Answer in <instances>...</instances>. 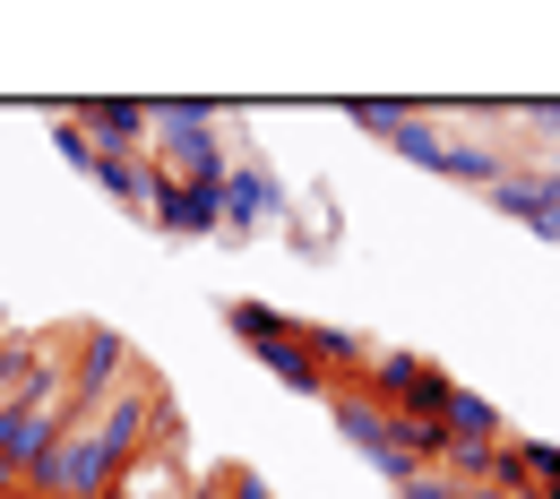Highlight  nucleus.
<instances>
[{"label": "nucleus", "instance_id": "nucleus-1", "mask_svg": "<svg viewBox=\"0 0 560 499\" xmlns=\"http://www.w3.org/2000/svg\"><path fill=\"white\" fill-rule=\"evenodd\" d=\"M147 164L164 181H199V190H224V173H233L208 104H147Z\"/></svg>", "mask_w": 560, "mask_h": 499}, {"label": "nucleus", "instance_id": "nucleus-2", "mask_svg": "<svg viewBox=\"0 0 560 499\" xmlns=\"http://www.w3.org/2000/svg\"><path fill=\"white\" fill-rule=\"evenodd\" d=\"M224 328L242 336V354L259 361V370H277L293 396H319V405L337 396V379L302 354V319H284V310H268V301H233V310H224Z\"/></svg>", "mask_w": 560, "mask_h": 499}, {"label": "nucleus", "instance_id": "nucleus-3", "mask_svg": "<svg viewBox=\"0 0 560 499\" xmlns=\"http://www.w3.org/2000/svg\"><path fill=\"white\" fill-rule=\"evenodd\" d=\"M113 483H121V456L104 448V430H95V423H70L61 439H52V456H44L18 491H26V499H104Z\"/></svg>", "mask_w": 560, "mask_h": 499}, {"label": "nucleus", "instance_id": "nucleus-4", "mask_svg": "<svg viewBox=\"0 0 560 499\" xmlns=\"http://www.w3.org/2000/svg\"><path fill=\"white\" fill-rule=\"evenodd\" d=\"M362 388L388 405V414H406V423H448V370L431 354H397V345H380L371 354V370H362Z\"/></svg>", "mask_w": 560, "mask_h": 499}, {"label": "nucleus", "instance_id": "nucleus-5", "mask_svg": "<svg viewBox=\"0 0 560 499\" xmlns=\"http://www.w3.org/2000/svg\"><path fill=\"white\" fill-rule=\"evenodd\" d=\"M130 388V345L121 328H78L70 336V423H95Z\"/></svg>", "mask_w": 560, "mask_h": 499}, {"label": "nucleus", "instance_id": "nucleus-6", "mask_svg": "<svg viewBox=\"0 0 560 499\" xmlns=\"http://www.w3.org/2000/svg\"><path fill=\"white\" fill-rule=\"evenodd\" d=\"M215 199H224V241H242V233H259V224H277V215H284V190H277L268 164H233Z\"/></svg>", "mask_w": 560, "mask_h": 499}, {"label": "nucleus", "instance_id": "nucleus-7", "mask_svg": "<svg viewBox=\"0 0 560 499\" xmlns=\"http://www.w3.org/2000/svg\"><path fill=\"white\" fill-rule=\"evenodd\" d=\"M70 121L95 139V155H139L147 146V104L139 95H86V104H70Z\"/></svg>", "mask_w": 560, "mask_h": 499}, {"label": "nucleus", "instance_id": "nucleus-8", "mask_svg": "<svg viewBox=\"0 0 560 499\" xmlns=\"http://www.w3.org/2000/svg\"><path fill=\"white\" fill-rule=\"evenodd\" d=\"M155 224H164V233H182V241H208V233H224V199H215V190H199V181H164V173H155Z\"/></svg>", "mask_w": 560, "mask_h": 499}, {"label": "nucleus", "instance_id": "nucleus-9", "mask_svg": "<svg viewBox=\"0 0 560 499\" xmlns=\"http://www.w3.org/2000/svg\"><path fill=\"white\" fill-rule=\"evenodd\" d=\"M483 207L509 215V224H526V233H544V241H560V199L535 181V173H500V181L483 190Z\"/></svg>", "mask_w": 560, "mask_h": 499}, {"label": "nucleus", "instance_id": "nucleus-10", "mask_svg": "<svg viewBox=\"0 0 560 499\" xmlns=\"http://www.w3.org/2000/svg\"><path fill=\"white\" fill-rule=\"evenodd\" d=\"M86 181H95V190H104V199H121V207H155V164H147V155H95V173H86Z\"/></svg>", "mask_w": 560, "mask_h": 499}, {"label": "nucleus", "instance_id": "nucleus-11", "mask_svg": "<svg viewBox=\"0 0 560 499\" xmlns=\"http://www.w3.org/2000/svg\"><path fill=\"white\" fill-rule=\"evenodd\" d=\"M500 173H509V155L483 139H448V155H440V181H466V190H491Z\"/></svg>", "mask_w": 560, "mask_h": 499}, {"label": "nucleus", "instance_id": "nucleus-12", "mask_svg": "<svg viewBox=\"0 0 560 499\" xmlns=\"http://www.w3.org/2000/svg\"><path fill=\"white\" fill-rule=\"evenodd\" d=\"M448 439H509V423L483 388H448Z\"/></svg>", "mask_w": 560, "mask_h": 499}, {"label": "nucleus", "instance_id": "nucleus-13", "mask_svg": "<svg viewBox=\"0 0 560 499\" xmlns=\"http://www.w3.org/2000/svg\"><path fill=\"white\" fill-rule=\"evenodd\" d=\"M448 139H457V130H440V121H431V112H415V121H406V130H397V155H406V164H422V173H440V155H448Z\"/></svg>", "mask_w": 560, "mask_h": 499}, {"label": "nucleus", "instance_id": "nucleus-14", "mask_svg": "<svg viewBox=\"0 0 560 499\" xmlns=\"http://www.w3.org/2000/svg\"><path fill=\"white\" fill-rule=\"evenodd\" d=\"M346 121H353V130H371V139H397V130L415 121V104H397V95H353Z\"/></svg>", "mask_w": 560, "mask_h": 499}, {"label": "nucleus", "instance_id": "nucleus-15", "mask_svg": "<svg viewBox=\"0 0 560 499\" xmlns=\"http://www.w3.org/2000/svg\"><path fill=\"white\" fill-rule=\"evenodd\" d=\"M52 155H61V164H70V173H95V139H86V130H78L70 112H61V121H52Z\"/></svg>", "mask_w": 560, "mask_h": 499}, {"label": "nucleus", "instance_id": "nucleus-16", "mask_svg": "<svg viewBox=\"0 0 560 499\" xmlns=\"http://www.w3.org/2000/svg\"><path fill=\"white\" fill-rule=\"evenodd\" d=\"M397 499H466V483H457V474H440V465H422V474L397 483Z\"/></svg>", "mask_w": 560, "mask_h": 499}, {"label": "nucleus", "instance_id": "nucleus-17", "mask_svg": "<svg viewBox=\"0 0 560 499\" xmlns=\"http://www.w3.org/2000/svg\"><path fill=\"white\" fill-rule=\"evenodd\" d=\"M517 121H526V130L544 139V155H552V146H560V95H544V104H517Z\"/></svg>", "mask_w": 560, "mask_h": 499}, {"label": "nucleus", "instance_id": "nucleus-18", "mask_svg": "<svg viewBox=\"0 0 560 499\" xmlns=\"http://www.w3.org/2000/svg\"><path fill=\"white\" fill-rule=\"evenodd\" d=\"M535 181H544V190H552V199H560V146H552V155H544V164H535Z\"/></svg>", "mask_w": 560, "mask_h": 499}, {"label": "nucleus", "instance_id": "nucleus-19", "mask_svg": "<svg viewBox=\"0 0 560 499\" xmlns=\"http://www.w3.org/2000/svg\"><path fill=\"white\" fill-rule=\"evenodd\" d=\"M466 499H526V491H466Z\"/></svg>", "mask_w": 560, "mask_h": 499}, {"label": "nucleus", "instance_id": "nucleus-20", "mask_svg": "<svg viewBox=\"0 0 560 499\" xmlns=\"http://www.w3.org/2000/svg\"><path fill=\"white\" fill-rule=\"evenodd\" d=\"M104 499H121V483H113V491H104Z\"/></svg>", "mask_w": 560, "mask_h": 499}, {"label": "nucleus", "instance_id": "nucleus-21", "mask_svg": "<svg viewBox=\"0 0 560 499\" xmlns=\"http://www.w3.org/2000/svg\"><path fill=\"white\" fill-rule=\"evenodd\" d=\"M0 499H26V491H0Z\"/></svg>", "mask_w": 560, "mask_h": 499}]
</instances>
